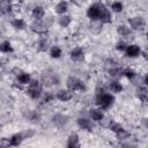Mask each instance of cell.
<instances>
[{
    "instance_id": "cell-11",
    "label": "cell",
    "mask_w": 148,
    "mask_h": 148,
    "mask_svg": "<svg viewBox=\"0 0 148 148\" xmlns=\"http://www.w3.org/2000/svg\"><path fill=\"white\" fill-rule=\"evenodd\" d=\"M67 147H68V148H76V147H80V139H79V135H77L76 133H72V134L68 136Z\"/></svg>"
},
{
    "instance_id": "cell-34",
    "label": "cell",
    "mask_w": 148,
    "mask_h": 148,
    "mask_svg": "<svg viewBox=\"0 0 148 148\" xmlns=\"http://www.w3.org/2000/svg\"><path fill=\"white\" fill-rule=\"evenodd\" d=\"M23 134V136H24V139L25 138H29V136H31V135H34V131H27V132H24V133H22Z\"/></svg>"
},
{
    "instance_id": "cell-27",
    "label": "cell",
    "mask_w": 148,
    "mask_h": 148,
    "mask_svg": "<svg viewBox=\"0 0 148 148\" xmlns=\"http://www.w3.org/2000/svg\"><path fill=\"white\" fill-rule=\"evenodd\" d=\"M117 32H118V35H120V36H123V37H126V36H128V35L131 34V30H130V28L126 27V25H119V27L117 28Z\"/></svg>"
},
{
    "instance_id": "cell-33",
    "label": "cell",
    "mask_w": 148,
    "mask_h": 148,
    "mask_svg": "<svg viewBox=\"0 0 148 148\" xmlns=\"http://www.w3.org/2000/svg\"><path fill=\"white\" fill-rule=\"evenodd\" d=\"M53 95L52 94H50V92H47L46 95H45V97H44V99H43V102H45V103H49V102H51L52 99H53Z\"/></svg>"
},
{
    "instance_id": "cell-8",
    "label": "cell",
    "mask_w": 148,
    "mask_h": 148,
    "mask_svg": "<svg viewBox=\"0 0 148 148\" xmlns=\"http://www.w3.org/2000/svg\"><path fill=\"white\" fill-rule=\"evenodd\" d=\"M56 97L59 101H61V102H68V101H71L73 98V91L69 90V89H66V90L65 89H61V90H59L57 92Z\"/></svg>"
},
{
    "instance_id": "cell-29",
    "label": "cell",
    "mask_w": 148,
    "mask_h": 148,
    "mask_svg": "<svg viewBox=\"0 0 148 148\" xmlns=\"http://www.w3.org/2000/svg\"><path fill=\"white\" fill-rule=\"evenodd\" d=\"M111 9L114 12V13H120L123 10V3L120 1H114L112 2L111 5Z\"/></svg>"
},
{
    "instance_id": "cell-17",
    "label": "cell",
    "mask_w": 148,
    "mask_h": 148,
    "mask_svg": "<svg viewBox=\"0 0 148 148\" xmlns=\"http://www.w3.org/2000/svg\"><path fill=\"white\" fill-rule=\"evenodd\" d=\"M67 9H68V3H67L66 1H60V2L56 6V8H54L56 13H57V14H60V15H64V14L67 12Z\"/></svg>"
},
{
    "instance_id": "cell-22",
    "label": "cell",
    "mask_w": 148,
    "mask_h": 148,
    "mask_svg": "<svg viewBox=\"0 0 148 148\" xmlns=\"http://www.w3.org/2000/svg\"><path fill=\"white\" fill-rule=\"evenodd\" d=\"M61 53H62V51L59 46H52L50 49V56L53 59H59L61 57Z\"/></svg>"
},
{
    "instance_id": "cell-12",
    "label": "cell",
    "mask_w": 148,
    "mask_h": 148,
    "mask_svg": "<svg viewBox=\"0 0 148 148\" xmlns=\"http://www.w3.org/2000/svg\"><path fill=\"white\" fill-rule=\"evenodd\" d=\"M111 20H112L111 13H110V12H109V9L104 6V7H103V9H102V13H101V15H99L98 21H99V22H102V23H110V22H111Z\"/></svg>"
},
{
    "instance_id": "cell-30",
    "label": "cell",
    "mask_w": 148,
    "mask_h": 148,
    "mask_svg": "<svg viewBox=\"0 0 148 148\" xmlns=\"http://www.w3.org/2000/svg\"><path fill=\"white\" fill-rule=\"evenodd\" d=\"M126 44L124 43V42H118L117 44H116V50L117 51H120V52H124L125 50H126Z\"/></svg>"
},
{
    "instance_id": "cell-15",
    "label": "cell",
    "mask_w": 148,
    "mask_h": 148,
    "mask_svg": "<svg viewBox=\"0 0 148 148\" xmlns=\"http://www.w3.org/2000/svg\"><path fill=\"white\" fill-rule=\"evenodd\" d=\"M109 89H110V91H112V92H114V94H118V92H121L123 86H121L120 82H118V81L114 80V81L109 82Z\"/></svg>"
},
{
    "instance_id": "cell-9",
    "label": "cell",
    "mask_w": 148,
    "mask_h": 148,
    "mask_svg": "<svg viewBox=\"0 0 148 148\" xmlns=\"http://www.w3.org/2000/svg\"><path fill=\"white\" fill-rule=\"evenodd\" d=\"M71 59L74 61H81L84 59V51L82 47H75L71 52Z\"/></svg>"
},
{
    "instance_id": "cell-4",
    "label": "cell",
    "mask_w": 148,
    "mask_h": 148,
    "mask_svg": "<svg viewBox=\"0 0 148 148\" xmlns=\"http://www.w3.org/2000/svg\"><path fill=\"white\" fill-rule=\"evenodd\" d=\"M103 3H94L91 6H89V8L87 9V16L91 20V21H98L101 12L103 9Z\"/></svg>"
},
{
    "instance_id": "cell-21",
    "label": "cell",
    "mask_w": 148,
    "mask_h": 148,
    "mask_svg": "<svg viewBox=\"0 0 148 148\" xmlns=\"http://www.w3.org/2000/svg\"><path fill=\"white\" fill-rule=\"evenodd\" d=\"M0 51L2 53H9V52H13V46L10 44V42L8 40H3L1 44H0Z\"/></svg>"
},
{
    "instance_id": "cell-5",
    "label": "cell",
    "mask_w": 148,
    "mask_h": 148,
    "mask_svg": "<svg viewBox=\"0 0 148 148\" xmlns=\"http://www.w3.org/2000/svg\"><path fill=\"white\" fill-rule=\"evenodd\" d=\"M128 24L131 25L132 29L142 31L146 28V21L142 17H131L128 18Z\"/></svg>"
},
{
    "instance_id": "cell-7",
    "label": "cell",
    "mask_w": 148,
    "mask_h": 148,
    "mask_svg": "<svg viewBox=\"0 0 148 148\" xmlns=\"http://www.w3.org/2000/svg\"><path fill=\"white\" fill-rule=\"evenodd\" d=\"M141 54V49L139 45L136 44H131V45H127L126 46V50H125V56L128 57V58H136Z\"/></svg>"
},
{
    "instance_id": "cell-13",
    "label": "cell",
    "mask_w": 148,
    "mask_h": 148,
    "mask_svg": "<svg viewBox=\"0 0 148 148\" xmlns=\"http://www.w3.org/2000/svg\"><path fill=\"white\" fill-rule=\"evenodd\" d=\"M9 140H10V146L17 147V146H20L22 143V141L24 140V136H23L22 133H15L14 135H12L9 138Z\"/></svg>"
},
{
    "instance_id": "cell-28",
    "label": "cell",
    "mask_w": 148,
    "mask_h": 148,
    "mask_svg": "<svg viewBox=\"0 0 148 148\" xmlns=\"http://www.w3.org/2000/svg\"><path fill=\"white\" fill-rule=\"evenodd\" d=\"M121 75H125L127 79H130V80H133L135 76H136V73L132 69V68H126V69H123V72H121Z\"/></svg>"
},
{
    "instance_id": "cell-23",
    "label": "cell",
    "mask_w": 148,
    "mask_h": 148,
    "mask_svg": "<svg viewBox=\"0 0 148 148\" xmlns=\"http://www.w3.org/2000/svg\"><path fill=\"white\" fill-rule=\"evenodd\" d=\"M12 25H13V28H15L17 30H23L25 28V22L22 18H15L12 21Z\"/></svg>"
},
{
    "instance_id": "cell-14",
    "label": "cell",
    "mask_w": 148,
    "mask_h": 148,
    "mask_svg": "<svg viewBox=\"0 0 148 148\" xmlns=\"http://www.w3.org/2000/svg\"><path fill=\"white\" fill-rule=\"evenodd\" d=\"M136 97L141 101V102H147L148 99V90L146 87H139L136 89Z\"/></svg>"
},
{
    "instance_id": "cell-18",
    "label": "cell",
    "mask_w": 148,
    "mask_h": 148,
    "mask_svg": "<svg viewBox=\"0 0 148 148\" xmlns=\"http://www.w3.org/2000/svg\"><path fill=\"white\" fill-rule=\"evenodd\" d=\"M71 22H72V17L69 16V15H61L60 17H59V20H58V23H59V25L60 27H62V28H66V27H68L69 24H71Z\"/></svg>"
},
{
    "instance_id": "cell-35",
    "label": "cell",
    "mask_w": 148,
    "mask_h": 148,
    "mask_svg": "<svg viewBox=\"0 0 148 148\" xmlns=\"http://www.w3.org/2000/svg\"><path fill=\"white\" fill-rule=\"evenodd\" d=\"M13 73H14L16 76H17L18 74H21V73H22V71H21L20 68H14V69H13Z\"/></svg>"
},
{
    "instance_id": "cell-36",
    "label": "cell",
    "mask_w": 148,
    "mask_h": 148,
    "mask_svg": "<svg viewBox=\"0 0 148 148\" xmlns=\"http://www.w3.org/2000/svg\"><path fill=\"white\" fill-rule=\"evenodd\" d=\"M1 1H7V0H1Z\"/></svg>"
},
{
    "instance_id": "cell-10",
    "label": "cell",
    "mask_w": 148,
    "mask_h": 148,
    "mask_svg": "<svg viewBox=\"0 0 148 148\" xmlns=\"http://www.w3.org/2000/svg\"><path fill=\"white\" fill-rule=\"evenodd\" d=\"M77 125H79L80 128L86 130V131H89V132H91L92 128H94L92 121L89 120V119H87V118H79L77 119Z\"/></svg>"
},
{
    "instance_id": "cell-24",
    "label": "cell",
    "mask_w": 148,
    "mask_h": 148,
    "mask_svg": "<svg viewBox=\"0 0 148 148\" xmlns=\"http://www.w3.org/2000/svg\"><path fill=\"white\" fill-rule=\"evenodd\" d=\"M116 136H117V139H118V140L123 141V140H127V139L131 136V134H130V132H127L126 130L121 128L120 131L116 132Z\"/></svg>"
},
{
    "instance_id": "cell-32",
    "label": "cell",
    "mask_w": 148,
    "mask_h": 148,
    "mask_svg": "<svg viewBox=\"0 0 148 148\" xmlns=\"http://www.w3.org/2000/svg\"><path fill=\"white\" fill-rule=\"evenodd\" d=\"M121 72H123V69L114 68V69H111V71H110V74H111L112 76H118V75H121Z\"/></svg>"
},
{
    "instance_id": "cell-26",
    "label": "cell",
    "mask_w": 148,
    "mask_h": 148,
    "mask_svg": "<svg viewBox=\"0 0 148 148\" xmlns=\"http://www.w3.org/2000/svg\"><path fill=\"white\" fill-rule=\"evenodd\" d=\"M52 120H53V123H54L56 125L61 126V125H64V124L67 123V117H65V116H62V114H57V116L53 117Z\"/></svg>"
},
{
    "instance_id": "cell-1",
    "label": "cell",
    "mask_w": 148,
    "mask_h": 148,
    "mask_svg": "<svg viewBox=\"0 0 148 148\" xmlns=\"http://www.w3.org/2000/svg\"><path fill=\"white\" fill-rule=\"evenodd\" d=\"M114 103V96L111 94H108L105 91H101L96 94V104L101 109H109Z\"/></svg>"
},
{
    "instance_id": "cell-16",
    "label": "cell",
    "mask_w": 148,
    "mask_h": 148,
    "mask_svg": "<svg viewBox=\"0 0 148 148\" xmlns=\"http://www.w3.org/2000/svg\"><path fill=\"white\" fill-rule=\"evenodd\" d=\"M44 14H45V10L40 6H36L32 9V16H34L35 20H42L44 17Z\"/></svg>"
},
{
    "instance_id": "cell-6",
    "label": "cell",
    "mask_w": 148,
    "mask_h": 148,
    "mask_svg": "<svg viewBox=\"0 0 148 148\" xmlns=\"http://www.w3.org/2000/svg\"><path fill=\"white\" fill-rule=\"evenodd\" d=\"M30 28L34 32L38 34V35H44L47 32V28L46 25L40 21V20H35L31 24H30Z\"/></svg>"
},
{
    "instance_id": "cell-25",
    "label": "cell",
    "mask_w": 148,
    "mask_h": 148,
    "mask_svg": "<svg viewBox=\"0 0 148 148\" xmlns=\"http://www.w3.org/2000/svg\"><path fill=\"white\" fill-rule=\"evenodd\" d=\"M37 51H40V52H45L47 49H49V42L46 40V39H40V40H38V43H37Z\"/></svg>"
},
{
    "instance_id": "cell-20",
    "label": "cell",
    "mask_w": 148,
    "mask_h": 148,
    "mask_svg": "<svg viewBox=\"0 0 148 148\" xmlns=\"http://www.w3.org/2000/svg\"><path fill=\"white\" fill-rule=\"evenodd\" d=\"M90 117H91L92 120L99 121V120L104 117V114H103L102 110H99V109H92V110L90 111Z\"/></svg>"
},
{
    "instance_id": "cell-3",
    "label": "cell",
    "mask_w": 148,
    "mask_h": 148,
    "mask_svg": "<svg viewBox=\"0 0 148 148\" xmlns=\"http://www.w3.org/2000/svg\"><path fill=\"white\" fill-rule=\"evenodd\" d=\"M66 84H67V88L72 91H83V90H86V84L75 76H69L67 79Z\"/></svg>"
},
{
    "instance_id": "cell-31",
    "label": "cell",
    "mask_w": 148,
    "mask_h": 148,
    "mask_svg": "<svg viewBox=\"0 0 148 148\" xmlns=\"http://www.w3.org/2000/svg\"><path fill=\"white\" fill-rule=\"evenodd\" d=\"M10 146V140L7 138H1L0 139V147H8Z\"/></svg>"
},
{
    "instance_id": "cell-19",
    "label": "cell",
    "mask_w": 148,
    "mask_h": 148,
    "mask_svg": "<svg viewBox=\"0 0 148 148\" xmlns=\"http://www.w3.org/2000/svg\"><path fill=\"white\" fill-rule=\"evenodd\" d=\"M17 82L18 83H21V84H28L29 82H30V74H28V73H24V72H22L21 74H18L17 76Z\"/></svg>"
},
{
    "instance_id": "cell-2",
    "label": "cell",
    "mask_w": 148,
    "mask_h": 148,
    "mask_svg": "<svg viewBox=\"0 0 148 148\" xmlns=\"http://www.w3.org/2000/svg\"><path fill=\"white\" fill-rule=\"evenodd\" d=\"M42 90H43V86L38 80H30L27 88V94L29 95V97H31L32 99L39 98L42 95Z\"/></svg>"
}]
</instances>
